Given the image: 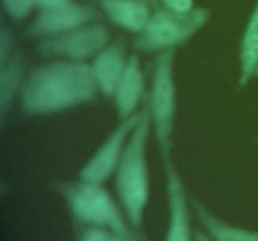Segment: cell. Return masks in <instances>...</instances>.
I'll list each match as a JSON object with an SVG mask.
<instances>
[{
    "mask_svg": "<svg viewBox=\"0 0 258 241\" xmlns=\"http://www.w3.org/2000/svg\"><path fill=\"white\" fill-rule=\"evenodd\" d=\"M27 75L24 74V62L22 53H14L4 64H0V122H5L13 103L20 97L23 84Z\"/></svg>",
    "mask_w": 258,
    "mask_h": 241,
    "instance_id": "13",
    "label": "cell"
},
{
    "mask_svg": "<svg viewBox=\"0 0 258 241\" xmlns=\"http://www.w3.org/2000/svg\"><path fill=\"white\" fill-rule=\"evenodd\" d=\"M256 77H258V69H257V72H256Z\"/></svg>",
    "mask_w": 258,
    "mask_h": 241,
    "instance_id": "23",
    "label": "cell"
},
{
    "mask_svg": "<svg viewBox=\"0 0 258 241\" xmlns=\"http://www.w3.org/2000/svg\"><path fill=\"white\" fill-rule=\"evenodd\" d=\"M163 3L165 8L180 14H186L194 10L193 0H163Z\"/></svg>",
    "mask_w": 258,
    "mask_h": 241,
    "instance_id": "19",
    "label": "cell"
},
{
    "mask_svg": "<svg viewBox=\"0 0 258 241\" xmlns=\"http://www.w3.org/2000/svg\"><path fill=\"white\" fill-rule=\"evenodd\" d=\"M153 132L164 163L171 160L173 135L178 109L175 80V49L161 52L154 63L151 87L148 98Z\"/></svg>",
    "mask_w": 258,
    "mask_h": 241,
    "instance_id": "4",
    "label": "cell"
},
{
    "mask_svg": "<svg viewBox=\"0 0 258 241\" xmlns=\"http://www.w3.org/2000/svg\"><path fill=\"white\" fill-rule=\"evenodd\" d=\"M111 232L98 227H90L82 233L78 241H110Z\"/></svg>",
    "mask_w": 258,
    "mask_h": 241,
    "instance_id": "18",
    "label": "cell"
},
{
    "mask_svg": "<svg viewBox=\"0 0 258 241\" xmlns=\"http://www.w3.org/2000/svg\"><path fill=\"white\" fill-rule=\"evenodd\" d=\"M146 78L140 57L131 54L127 65L112 95L118 118L126 119L140 112L146 102Z\"/></svg>",
    "mask_w": 258,
    "mask_h": 241,
    "instance_id": "10",
    "label": "cell"
},
{
    "mask_svg": "<svg viewBox=\"0 0 258 241\" xmlns=\"http://www.w3.org/2000/svg\"><path fill=\"white\" fill-rule=\"evenodd\" d=\"M110 40L111 34L105 25L90 23L57 37L39 39L37 49L50 59L90 63L88 60L105 49Z\"/></svg>",
    "mask_w": 258,
    "mask_h": 241,
    "instance_id": "6",
    "label": "cell"
},
{
    "mask_svg": "<svg viewBox=\"0 0 258 241\" xmlns=\"http://www.w3.org/2000/svg\"><path fill=\"white\" fill-rule=\"evenodd\" d=\"M209 14L206 9L180 14L164 8L151 14L150 20L138 34L135 48L139 52L159 53L175 49L190 40L208 23Z\"/></svg>",
    "mask_w": 258,
    "mask_h": 241,
    "instance_id": "5",
    "label": "cell"
},
{
    "mask_svg": "<svg viewBox=\"0 0 258 241\" xmlns=\"http://www.w3.org/2000/svg\"><path fill=\"white\" fill-rule=\"evenodd\" d=\"M110 241H133V240H128V238L121 237V236H117V235H113V233H111Z\"/></svg>",
    "mask_w": 258,
    "mask_h": 241,
    "instance_id": "22",
    "label": "cell"
},
{
    "mask_svg": "<svg viewBox=\"0 0 258 241\" xmlns=\"http://www.w3.org/2000/svg\"><path fill=\"white\" fill-rule=\"evenodd\" d=\"M258 69V2L249 17L239 48V85L244 87Z\"/></svg>",
    "mask_w": 258,
    "mask_h": 241,
    "instance_id": "15",
    "label": "cell"
},
{
    "mask_svg": "<svg viewBox=\"0 0 258 241\" xmlns=\"http://www.w3.org/2000/svg\"><path fill=\"white\" fill-rule=\"evenodd\" d=\"M140 114L141 110L133 117L120 120L115 130L106 137L100 147L82 166L78 175L80 180L103 185L115 176L127 146L128 138L140 119Z\"/></svg>",
    "mask_w": 258,
    "mask_h": 241,
    "instance_id": "7",
    "label": "cell"
},
{
    "mask_svg": "<svg viewBox=\"0 0 258 241\" xmlns=\"http://www.w3.org/2000/svg\"><path fill=\"white\" fill-rule=\"evenodd\" d=\"M57 188L64 197L76 220L91 227L107 230L113 235L128 240H139L131 231L133 226L128 222L121 205L113 200L103 185L78 180L75 182L58 183Z\"/></svg>",
    "mask_w": 258,
    "mask_h": 241,
    "instance_id": "3",
    "label": "cell"
},
{
    "mask_svg": "<svg viewBox=\"0 0 258 241\" xmlns=\"http://www.w3.org/2000/svg\"><path fill=\"white\" fill-rule=\"evenodd\" d=\"M168 225L164 241H194L185 187L173 161L165 162Z\"/></svg>",
    "mask_w": 258,
    "mask_h": 241,
    "instance_id": "9",
    "label": "cell"
},
{
    "mask_svg": "<svg viewBox=\"0 0 258 241\" xmlns=\"http://www.w3.org/2000/svg\"><path fill=\"white\" fill-rule=\"evenodd\" d=\"M194 210L204 230L216 241H258V231L247 230L221 220L212 213L202 201L196 200Z\"/></svg>",
    "mask_w": 258,
    "mask_h": 241,
    "instance_id": "14",
    "label": "cell"
},
{
    "mask_svg": "<svg viewBox=\"0 0 258 241\" xmlns=\"http://www.w3.org/2000/svg\"><path fill=\"white\" fill-rule=\"evenodd\" d=\"M17 50L14 49V39L9 30L2 27L0 32V64H4L8 59L14 55Z\"/></svg>",
    "mask_w": 258,
    "mask_h": 241,
    "instance_id": "17",
    "label": "cell"
},
{
    "mask_svg": "<svg viewBox=\"0 0 258 241\" xmlns=\"http://www.w3.org/2000/svg\"><path fill=\"white\" fill-rule=\"evenodd\" d=\"M153 125L148 103L141 107L140 119L134 128L121 162L115 173L116 192L134 230L143 226L150 201L151 181L148 161V145Z\"/></svg>",
    "mask_w": 258,
    "mask_h": 241,
    "instance_id": "2",
    "label": "cell"
},
{
    "mask_svg": "<svg viewBox=\"0 0 258 241\" xmlns=\"http://www.w3.org/2000/svg\"><path fill=\"white\" fill-rule=\"evenodd\" d=\"M194 241H216L214 238H212L211 236L207 232H202V231H198L196 233V237H194Z\"/></svg>",
    "mask_w": 258,
    "mask_h": 241,
    "instance_id": "21",
    "label": "cell"
},
{
    "mask_svg": "<svg viewBox=\"0 0 258 241\" xmlns=\"http://www.w3.org/2000/svg\"><path fill=\"white\" fill-rule=\"evenodd\" d=\"M97 92L90 63L52 59L27 74L19 99L25 114L39 117L87 104Z\"/></svg>",
    "mask_w": 258,
    "mask_h": 241,
    "instance_id": "1",
    "label": "cell"
},
{
    "mask_svg": "<svg viewBox=\"0 0 258 241\" xmlns=\"http://www.w3.org/2000/svg\"><path fill=\"white\" fill-rule=\"evenodd\" d=\"M72 2L73 0H38V9H52V8L70 4Z\"/></svg>",
    "mask_w": 258,
    "mask_h": 241,
    "instance_id": "20",
    "label": "cell"
},
{
    "mask_svg": "<svg viewBox=\"0 0 258 241\" xmlns=\"http://www.w3.org/2000/svg\"><path fill=\"white\" fill-rule=\"evenodd\" d=\"M3 7L8 17L12 19H25L35 7L38 8V0H3Z\"/></svg>",
    "mask_w": 258,
    "mask_h": 241,
    "instance_id": "16",
    "label": "cell"
},
{
    "mask_svg": "<svg viewBox=\"0 0 258 241\" xmlns=\"http://www.w3.org/2000/svg\"><path fill=\"white\" fill-rule=\"evenodd\" d=\"M96 15L92 8L73 2L52 9H42L30 23L27 33L38 39L57 37L90 24Z\"/></svg>",
    "mask_w": 258,
    "mask_h": 241,
    "instance_id": "8",
    "label": "cell"
},
{
    "mask_svg": "<svg viewBox=\"0 0 258 241\" xmlns=\"http://www.w3.org/2000/svg\"><path fill=\"white\" fill-rule=\"evenodd\" d=\"M100 5L113 24L136 35L143 32L153 14L141 0H101Z\"/></svg>",
    "mask_w": 258,
    "mask_h": 241,
    "instance_id": "12",
    "label": "cell"
},
{
    "mask_svg": "<svg viewBox=\"0 0 258 241\" xmlns=\"http://www.w3.org/2000/svg\"><path fill=\"white\" fill-rule=\"evenodd\" d=\"M128 57L123 45L113 43L101 50L90 63L97 90L105 97L112 98L116 87L127 65Z\"/></svg>",
    "mask_w": 258,
    "mask_h": 241,
    "instance_id": "11",
    "label": "cell"
}]
</instances>
